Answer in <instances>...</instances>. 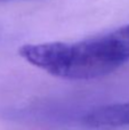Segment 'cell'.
Wrapping results in <instances>:
<instances>
[{
  "mask_svg": "<svg viewBox=\"0 0 129 130\" xmlns=\"http://www.w3.org/2000/svg\"><path fill=\"white\" fill-rule=\"evenodd\" d=\"M84 122L91 128L129 127V101L94 108L84 117Z\"/></svg>",
  "mask_w": 129,
  "mask_h": 130,
  "instance_id": "7a4b0ae2",
  "label": "cell"
},
{
  "mask_svg": "<svg viewBox=\"0 0 129 130\" xmlns=\"http://www.w3.org/2000/svg\"><path fill=\"white\" fill-rule=\"evenodd\" d=\"M18 53L27 63L54 76L69 80L100 78L129 61V24L73 43L24 45Z\"/></svg>",
  "mask_w": 129,
  "mask_h": 130,
  "instance_id": "6da1fadb",
  "label": "cell"
}]
</instances>
